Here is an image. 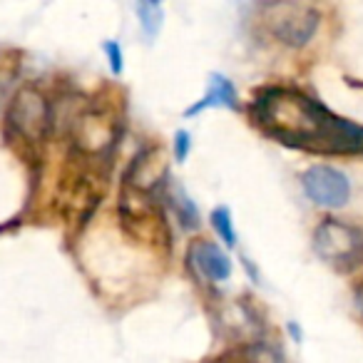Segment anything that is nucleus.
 Returning <instances> with one entry per match:
<instances>
[{"label": "nucleus", "mask_w": 363, "mask_h": 363, "mask_svg": "<svg viewBox=\"0 0 363 363\" xmlns=\"http://www.w3.org/2000/svg\"><path fill=\"white\" fill-rule=\"evenodd\" d=\"M252 120L272 140L321 155L363 152V127L333 115L294 87H267L252 102Z\"/></svg>", "instance_id": "1"}, {"label": "nucleus", "mask_w": 363, "mask_h": 363, "mask_svg": "<svg viewBox=\"0 0 363 363\" xmlns=\"http://www.w3.org/2000/svg\"><path fill=\"white\" fill-rule=\"evenodd\" d=\"M313 252L338 272H353L363 264V232L341 219H323L313 232Z\"/></svg>", "instance_id": "2"}, {"label": "nucleus", "mask_w": 363, "mask_h": 363, "mask_svg": "<svg viewBox=\"0 0 363 363\" xmlns=\"http://www.w3.org/2000/svg\"><path fill=\"white\" fill-rule=\"evenodd\" d=\"M8 125L26 142H43L52 127L50 100L38 87H21L8 105Z\"/></svg>", "instance_id": "3"}, {"label": "nucleus", "mask_w": 363, "mask_h": 363, "mask_svg": "<svg viewBox=\"0 0 363 363\" xmlns=\"http://www.w3.org/2000/svg\"><path fill=\"white\" fill-rule=\"evenodd\" d=\"M267 18L274 38L291 48L306 45L318 28V11L311 6H301V3L267 6Z\"/></svg>", "instance_id": "4"}, {"label": "nucleus", "mask_w": 363, "mask_h": 363, "mask_svg": "<svg viewBox=\"0 0 363 363\" xmlns=\"http://www.w3.org/2000/svg\"><path fill=\"white\" fill-rule=\"evenodd\" d=\"M301 184L306 189L308 199L326 209L343 207L348 202V197H351V182H348V177L326 164H316L303 172Z\"/></svg>", "instance_id": "5"}, {"label": "nucleus", "mask_w": 363, "mask_h": 363, "mask_svg": "<svg viewBox=\"0 0 363 363\" xmlns=\"http://www.w3.org/2000/svg\"><path fill=\"white\" fill-rule=\"evenodd\" d=\"M115 120L102 110H85L72 122V142L82 155H105L115 145Z\"/></svg>", "instance_id": "6"}, {"label": "nucleus", "mask_w": 363, "mask_h": 363, "mask_svg": "<svg viewBox=\"0 0 363 363\" xmlns=\"http://www.w3.org/2000/svg\"><path fill=\"white\" fill-rule=\"evenodd\" d=\"M167 179V164L162 160L160 150H147L132 160L130 169L125 174V184L140 192H155L162 182Z\"/></svg>", "instance_id": "7"}, {"label": "nucleus", "mask_w": 363, "mask_h": 363, "mask_svg": "<svg viewBox=\"0 0 363 363\" xmlns=\"http://www.w3.org/2000/svg\"><path fill=\"white\" fill-rule=\"evenodd\" d=\"M189 262L209 281H227L229 274H232V262L227 259V254L217 244L204 242V239L192 242V247H189Z\"/></svg>", "instance_id": "8"}, {"label": "nucleus", "mask_w": 363, "mask_h": 363, "mask_svg": "<svg viewBox=\"0 0 363 363\" xmlns=\"http://www.w3.org/2000/svg\"><path fill=\"white\" fill-rule=\"evenodd\" d=\"M204 107H229V110H237V90H234V85L227 77L222 75L209 77V90L204 95V100L189 107L187 115H194V112L204 110Z\"/></svg>", "instance_id": "9"}, {"label": "nucleus", "mask_w": 363, "mask_h": 363, "mask_svg": "<svg viewBox=\"0 0 363 363\" xmlns=\"http://www.w3.org/2000/svg\"><path fill=\"white\" fill-rule=\"evenodd\" d=\"M212 363H269V351L264 346H237L217 356Z\"/></svg>", "instance_id": "10"}, {"label": "nucleus", "mask_w": 363, "mask_h": 363, "mask_svg": "<svg viewBox=\"0 0 363 363\" xmlns=\"http://www.w3.org/2000/svg\"><path fill=\"white\" fill-rule=\"evenodd\" d=\"M137 18H140V23H142V30L150 38H155L162 28L164 13H162L160 3H137Z\"/></svg>", "instance_id": "11"}, {"label": "nucleus", "mask_w": 363, "mask_h": 363, "mask_svg": "<svg viewBox=\"0 0 363 363\" xmlns=\"http://www.w3.org/2000/svg\"><path fill=\"white\" fill-rule=\"evenodd\" d=\"M167 202H169L172 207H174L177 217L182 219V224H184V227H189V229L199 227L197 207H194V204L189 202V197H184V192H182V189H177L174 194H169V199H167Z\"/></svg>", "instance_id": "12"}, {"label": "nucleus", "mask_w": 363, "mask_h": 363, "mask_svg": "<svg viewBox=\"0 0 363 363\" xmlns=\"http://www.w3.org/2000/svg\"><path fill=\"white\" fill-rule=\"evenodd\" d=\"M212 224L214 229L219 232V237L227 242V247H234L237 244V232L232 227V217H229V209L227 207H217L212 212Z\"/></svg>", "instance_id": "13"}, {"label": "nucleus", "mask_w": 363, "mask_h": 363, "mask_svg": "<svg viewBox=\"0 0 363 363\" xmlns=\"http://www.w3.org/2000/svg\"><path fill=\"white\" fill-rule=\"evenodd\" d=\"M16 75H18V60H16V57L0 55V100L6 97L8 87L13 85Z\"/></svg>", "instance_id": "14"}, {"label": "nucleus", "mask_w": 363, "mask_h": 363, "mask_svg": "<svg viewBox=\"0 0 363 363\" xmlns=\"http://www.w3.org/2000/svg\"><path fill=\"white\" fill-rule=\"evenodd\" d=\"M192 137H189V132H177V140H174V155H177V160H187V155H189V147H192Z\"/></svg>", "instance_id": "15"}, {"label": "nucleus", "mask_w": 363, "mask_h": 363, "mask_svg": "<svg viewBox=\"0 0 363 363\" xmlns=\"http://www.w3.org/2000/svg\"><path fill=\"white\" fill-rule=\"evenodd\" d=\"M102 48H105V52L110 55L112 70H115V72H122V50H120V45H117L115 40H107Z\"/></svg>", "instance_id": "16"}, {"label": "nucleus", "mask_w": 363, "mask_h": 363, "mask_svg": "<svg viewBox=\"0 0 363 363\" xmlns=\"http://www.w3.org/2000/svg\"><path fill=\"white\" fill-rule=\"evenodd\" d=\"M358 306H361V311H363V286H361V291H358Z\"/></svg>", "instance_id": "17"}]
</instances>
